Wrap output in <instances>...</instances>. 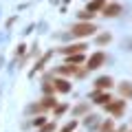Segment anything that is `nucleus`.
<instances>
[{
  "instance_id": "1",
  "label": "nucleus",
  "mask_w": 132,
  "mask_h": 132,
  "mask_svg": "<svg viewBox=\"0 0 132 132\" xmlns=\"http://www.w3.org/2000/svg\"><path fill=\"white\" fill-rule=\"evenodd\" d=\"M95 31H97V29H95L93 22H77L75 27L71 29V33L75 38H86V35H93Z\"/></svg>"
},
{
  "instance_id": "2",
  "label": "nucleus",
  "mask_w": 132,
  "mask_h": 132,
  "mask_svg": "<svg viewBox=\"0 0 132 132\" xmlns=\"http://www.w3.org/2000/svg\"><path fill=\"white\" fill-rule=\"evenodd\" d=\"M104 108L108 110L110 114H114V117H121V114H123V108H126V99H117V101L112 99V101H108Z\"/></svg>"
},
{
  "instance_id": "3",
  "label": "nucleus",
  "mask_w": 132,
  "mask_h": 132,
  "mask_svg": "<svg viewBox=\"0 0 132 132\" xmlns=\"http://www.w3.org/2000/svg\"><path fill=\"white\" fill-rule=\"evenodd\" d=\"M106 62V53H101V51H97V53H93V55L88 57V62H86V71H95V68H99V66Z\"/></svg>"
},
{
  "instance_id": "4",
  "label": "nucleus",
  "mask_w": 132,
  "mask_h": 132,
  "mask_svg": "<svg viewBox=\"0 0 132 132\" xmlns=\"http://www.w3.org/2000/svg\"><path fill=\"white\" fill-rule=\"evenodd\" d=\"M86 48L88 46L84 42H75V44H68V46H62L60 53H64V55H75V53H84Z\"/></svg>"
},
{
  "instance_id": "5",
  "label": "nucleus",
  "mask_w": 132,
  "mask_h": 132,
  "mask_svg": "<svg viewBox=\"0 0 132 132\" xmlns=\"http://www.w3.org/2000/svg\"><path fill=\"white\" fill-rule=\"evenodd\" d=\"M101 13H104L106 18H117V15L121 13V5H117V2H106V7L101 9Z\"/></svg>"
},
{
  "instance_id": "6",
  "label": "nucleus",
  "mask_w": 132,
  "mask_h": 132,
  "mask_svg": "<svg viewBox=\"0 0 132 132\" xmlns=\"http://www.w3.org/2000/svg\"><path fill=\"white\" fill-rule=\"evenodd\" d=\"M93 101H95V104L106 106L108 101H112V97H110V93H108V90H95V93H93Z\"/></svg>"
},
{
  "instance_id": "7",
  "label": "nucleus",
  "mask_w": 132,
  "mask_h": 132,
  "mask_svg": "<svg viewBox=\"0 0 132 132\" xmlns=\"http://www.w3.org/2000/svg\"><path fill=\"white\" fill-rule=\"evenodd\" d=\"M114 86L112 77H99L97 81H95V90H110Z\"/></svg>"
},
{
  "instance_id": "8",
  "label": "nucleus",
  "mask_w": 132,
  "mask_h": 132,
  "mask_svg": "<svg viewBox=\"0 0 132 132\" xmlns=\"http://www.w3.org/2000/svg\"><path fill=\"white\" fill-rule=\"evenodd\" d=\"M119 93H121V99H132V81H121Z\"/></svg>"
},
{
  "instance_id": "9",
  "label": "nucleus",
  "mask_w": 132,
  "mask_h": 132,
  "mask_svg": "<svg viewBox=\"0 0 132 132\" xmlns=\"http://www.w3.org/2000/svg\"><path fill=\"white\" fill-rule=\"evenodd\" d=\"M53 86H55V93H68L71 90V81L66 79H53Z\"/></svg>"
},
{
  "instance_id": "10",
  "label": "nucleus",
  "mask_w": 132,
  "mask_h": 132,
  "mask_svg": "<svg viewBox=\"0 0 132 132\" xmlns=\"http://www.w3.org/2000/svg\"><path fill=\"white\" fill-rule=\"evenodd\" d=\"M104 7H106V0H90V5H88V11H90V13H95V11L104 9Z\"/></svg>"
},
{
  "instance_id": "11",
  "label": "nucleus",
  "mask_w": 132,
  "mask_h": 132,
  "mask_svg": "<svg viewBox=\"0 0 132 132\" xmlns=\"http://www.w3.org/2000/svg\"><path fill=\"white\" fill-rule=\"evenodd\" d=\"M84 62V53H75V55H66V64H81Z\"/></svg>"
},
{
  "instance_id": "12",
  "label": "nucleus",
  "mask_w": 132,
  "mask_h": 132,
  "mask_svg": "<svg viewBox=\"0 0 132 132\" xmlns=\"http://www.w3.org/2000/svg\"><path fill=\"white\" fill-rule=\"evenodd\" d=\"M112 130H114V123H112V119L104 121V123H101V128H99V132H112Z\"/></svg>"
},
{
  "instance_id": "13",
  "label": "nucleus",
  "mask_w": 132,
  "mask_h": 132,
  "mask_svg": "<svg viewBox=\"0 0 132 132\" xmlns=\"http://www.w3.org/2000/svg\"><path fill=\"white\" fill-rule=\"evenodd\" d=\"M110 40H112V38H110V33H104V35H99V38H97V44H99V46H104V44H108Z\"/></svg>"
},
{
  "instance_id": "14",
  "label": "nucleus",
  "mask_w": 132,
  "mask_h": 132,
  "mask_svg": "<svg viewBox=\"0 0 132 132\" xmlns=\"http://www.w3.org/2000/svg\"><path fill=\"white\" fill-rule=\"evenodd\" d=\"M75 128H77V119H73V121H68L64 128H62V132H73Z\"/></svg>"
},
{
  "instance_id": "15",
  "label": "nucleus",
  "mask_w": 132,
  "mask_h": 132,
  "mask_svg": "<svg viewBox=\"0 0 132 132\" xmlns=\"http://www.w3.org/2000/svg\"><path fill=\"white\" fill-rule=\"evenodd\" d=\"M44 93H46V95L55 93V86H53V79H51V81H46V84H44Z\"/></svg>"
},
{
  "instance_id": "16",
  "label": "nucleus",
  "mask_w": 132,
  "mask_h": 132,
  "mask_svg": "<svg viewBox=\"0 0 132 132\" xmlns=\"http://www.w3.org/2000/svg\"><path fill=\"white\" fill-rule=\"evenodd\" d=\"M90 15H95V13H90V11L86 9V11H81V13H79V20H81V22H88V18H90Z\"/></svg>"
},
{
  "instance_id": "17",
  "label": "nucleus",
  "mask_w": 132,
  "mask_h": 132,
  "mask_svg": "<svg viewBox=\"0 0 132 132\" xmlns=\"http://www.w3.org/2000/svg\"><path fill=\"white\" fill-rule=\"evenodd\" d=\"M64 110H66V104H57L55 108H53V112H55V114H62Z\"/></svg>"
},
{
  "instance_id": "18",
  "label": "nucleus",
  "mask_w": 132,
  "mask_h": 132,
  "mask_svg": "<svg viewBox=\"0 0 132 132\" xmlns=\"http://www.w3.org/2000/svg\"><path fill=\"white\" fill-rule=\"evenodd\" d=\"M86 110H88V106H86V104H84V106H77V108H75V114H84Z\"/></svg>"
},
{
  "instance_id": "19",
  "label": "nucleus",
  "mask_w": 132,
  "mask_h": 132,
  "mask_svg": "<svg viewBox=\"0 0 132 132\" xmlns=\"http://www.w3.org/2000/svg\"><path fill=\"white\" fill-rule=\"evenodd\" d=\"M53 130H55V126H53V123H46V126H44L40 132H53Z\"/></svg>"
},
{
  "instance_id": "20",
  "label": "nucleus",
  "mask_w": 132,
  "mask_h": 132,
  "mask_svg": "<svg viewBox=\"0 0 132 132\" xmlns=\"http://www.w3.org/2000/svg\"><path fill=\"white\" fill-rule=\"evenodd\" d=\"M33 123H35V126H44V117H38V119H35Z\"/></svg>"
},
{
  "instance_id": "21",
  "label": "nucleus",
  "mask_w": 132,
  "mask_h": 132,
  "mask_svg": "<svg viewBox=\"0 0 132 132\" xmlns=\"http://www.w3.org/2000/svg\"><path fill=\"white\" fill-rule=\"evenodd\" d=\"M119 132H126V130H119Z\"/></svg>"
}]
</instances>
